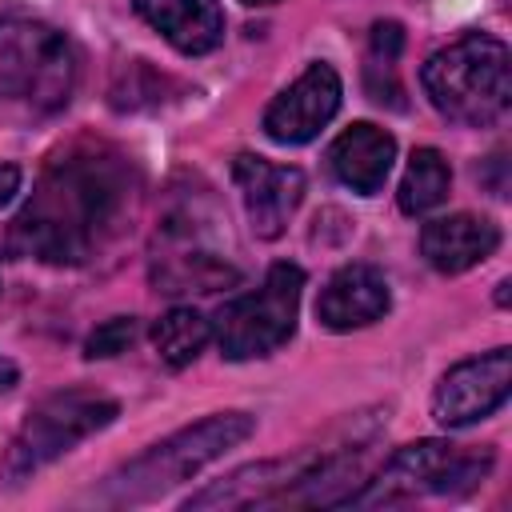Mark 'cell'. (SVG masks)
Listing matches in <instances>:
<instances>
[{
    "label": "cell",
    "instance_id": "cell-1",
    "mask_svg": "<svg viewBox=\"0 0 512 512\" xmlns=\"http://www.w3.org/2000/svg\"><path fill=\"white\" fill-rule=\"evenodd\" d=\"M136 204V168L112 144H68L56 152L28 204L8 228V252L40 264H88L128 224Z\"/></svg>",
    "mask_w": 512,
    "mask_h": 512
},
{
    "label": "cell",
    "instance_id": "cell-2",
    "mask_svg": "<svg viewBox=\"0 0 512 512\" xmlns=\"http://www.w3.org/2000/svg\"><path fill=\"white\" fill-rule=\"evenodd\" d=\"M252 432H256V416H248V412H212V416H204V420H196V424L156 440L152 448H144L128 464H120L100 484L96 496L104 504H116V508L148 504V500L164 496L168 488L200 476L224 452L240 448Z\"/></svg>",
    "mask_w": 512,
    "mask_h": 512
},
{
    "label": "cell",
    "instance_id": "cell-3",
    "mask_svg": "<svg viewBox=\"0 0 512 512\" xmlns=\"http://www.w3.org/2000/svg\"><path fill=\"white\" fill-rule=\"evenodd\" d=\"M420 84L440 116L484 128L500 120L512 100L508 44L488 32H464L460 40L428 56V64L420 68Z\"/></svg>",
    "mask_w": 512,
    "mask_h": 512
},
{
    "label": "cell",
    "instance_id": "cell-4",
    "mask_svg": "<svg viewBox=\"0 0 512 512\" xmlns=\"http://www.w3.org/2000/svg\"><path fill=\"white\" fill-rule=\"evenodd\" d=\"M76 88L72 40L32 16H0V100L60 112Z\"/></svg>",
    "mask_w": 512,
    "mask_h": 512
},
{
    "label": "cell",
    "instance_id": "cell-5",
    "mask_svg": "<svg viewBox=\"0 0 512 512\" xmlns=\"http://www.w3.org/2000/svg\"><path fill=\"white\" fill-rule=\"evenodd\" d=\"M300 292L304 272L288 260L272 264L260 280V288L228 300L212 316V340L224 360H256L276 352L292 340L296 316H300Z\"/></svg>",
    "mask_w": 512,
    "mask_h": 512
},
{
    "label": "cell",
    "instance_id": "cell-6",
    "mask_svg": "<svg viewBox=\"0 0 512 512\" xmlns=\"http://www.w3.org/2000/svg\"><path fill=\"white\" fill-rule=\"evenodd\" d=\"M492 468V452H464L452 440H416L396 448L376 476H368L348 504L372 508V504H392V500H412V496H460L476 488Z\"/></svg>",
    "mask_w": 512,
    "mask_h": 512
},
{
    "label": "cell",
    "instance_id": "cell-7",
    "mask_svg": "<svg viewBox=\"0 0 512 512\" xmlns=\"http://www.w3.org/2000/svg\"><path fill=\"white\" fill-rule=\"evenodd\" d=\"M120 416V404L112 396L88 392V388H64L44 396L20 424L8 448V476H32L56 456L72 452L80 440L104 432Z\"/></svg>",
    "mask_w": 512,
    "mask_h": 512
},
{
    "label": "cell",
    "instance_id": "cell-8",
    "mask_svg": "<svg viewBox=\"0 0 512 512\" xmlns=\"http://www.w3.org/2000/svg\"><path fill=\"white\" fill-rule=\"evenodd\" d=\"M200 212L184 208L160 224V248L152 256V280L160 292H216L240 280V268L212 244H204Z\"/></svg>",
    "mask_w": 512,
    "mask_h": 512
},
{
    "label": "cell",
    "instance_id": "cell-9",
    "mask_svg": "<svg viewBox=\"0 0 512 512\" xmlns=\"http://www.w3.org/2000/svg\"><path fill=\"white\" fill-rule=\"evenodd\" d=\"M512 392V352L492 348L448 368L432 392V416L440 428H468L504 408Z\"/></svg>",
    "mask_w": 512,
    "mask_h": 512
},
{
    "label": "cell",
    "instance_id": "cell-10",
    "mask_svg": "<svg viewBox=\"0 0 512 512\" xmlns=\"http://www.w3.org/2000/svg\"><path fill=\"white\" fill-rule=\"evenodd\" d=\"M340 100H344V84L336 68L324 60H312L284 92L272 96L260 128L276 144H308L332 124V116L340 112Z\"/></svg>",
    "mask_w": 512,
    "mask_h": 512
},
{
    "label": "cell",
    "instance_id": "cell-11",
    "mask_svg": "<svg viewBox=\"0 0 512 512\" xmlns=\"http://www.w3.org/2000/svg\"><path fill=\"white\" fill-rule=\"evenodd\" d=\"M320 456H324V448L244 464V468L228 472L224 480H216V484L200 488L196 496H188L184 508H268V504H288L292 492L316 468Z\"/></svg>",
    "mask_w": 512,
    "mask_h": 512
},
{
    "label": "cell",
    "instance_id": "cell-12",
    "mask_svg": "<svg viewBox=\"0 0 512 512\" xmlns=\"http://www.w3.org/2000/svg\"><path fill=\"white\" fill-rule=\"evenodd\" d=\"M232 180L244 200V216L260 240H276L304 200V172L292 164H272L264 156L240 152L232 160Z\"/></svg>",
    "mask_w": 512,
    "mask_h": 512
},
{
    "label": "cell",
    "instance_id": "cell-13",
    "mask_svg": "<svg viewBox=\"0 0 512 512\" xmlns=\"http://www.w3.org/2000/svg\"><path fill=\"white\" fill-rule=\"evenodd\" d=\"M392 308L388 276L376 264H344L328 276V284L316 296V320L328 332H356Z\"/></svg>",
    "mask_w": 512,
    "mask_h": 512
},
{
    "label": "cell",
    "instance_id": "cell-14",
    "mask_svg": "<svg viewBox=\"0 0 512 512\" xmlns=\"http://www.w3.org/2000/svg\"><path fill=\"white\" fill-rule=\"evenodd\" d=\"M496 248H500V228L488 216L452 212V216H436V220H428L420 228V252L444 276H456V272L476 268Z\"/></svg>",
    "mask_w": 512,
    "mask_h": 512
},
{
    "label": "cell",
    "instance_id": "cell-15",
    "mask_svg": "<svg viewBox=\"0 0 512 512\" xmlns=\"http://www.w3.org/2000/svg\"><path fill=\"white\" fill-rule=\"evenodd\" d=\"M392 160H396V140L392 132L368 124V120H356L352 128H344L332 148H328V168L332 176L360 192V196H376L392 172Z\"/></svg>",
    "mask_w": 512,
    "mask_h": 512
},
{
    "label": "cell",
    "instance_id": "cell-16",
    "mask_svg": "<svg viewBox=\"0 0 512 512\" xmlns=\"http://www.w3.org/2000/svg\"><path fill=\"white\" fill-rule=\"evenodd\" d=\"M132 8L184 56H204L224 40L220 0H132Z\"/></svg>",
    "mask_w": 512,
    "mask_h": 512
},
{
    "label": "cell",
    "instance_id": "cell-17",
    "mask_svg": "<svg viewBox=\"0 0 512 512\" xmlns=\"http://www.w3.org/2000/svg\"><path fill=\"white\" fill-rule=\"evenodd\" d=\"M212 340V320L200 316L196 308L188 304H176L168 308L156 324H152V344H156V356L168 364V368H188L204 344Z\"/></svg>",
    "mask_w": 512,
    "mask_h": 512
},
{
    "label": "cell",
    "instance_id": "cell-18",
    "mask_svg": "<svg viewBox=\"0 0 512 512\" xmlns=\"http://www.w3.org/2000/svg\"><path fill=\"white\" fill-rule=\"evenodd\" d=\"M400 48H404V28L396 20H380L372 24V36H368V56H364V88L376 104H392V108H404V88H400V76H396V60H400Z\"/></svg>",
    "mask_w": 512,
    "mask_h": 512
},
{
    "label": "cell",
    "instance_id": "cell-19",
    "mask_svg": "<svg viewBox=\"0 0 512 512\" xmlns=\"http://www.w3.org/2000/svg\"><path fill=\"white\" fill-rule=\"evenodd\" d=\"M448 184H452L448 160L436 148H416L412 160H408V168H404L396 204H400L404 216H424V212H432V208L444 204Z\"/></svg>",
    "mask_w": 512,
    "mask_h": 512
},
{
    "label": "cell",
    "instance_id": "cell-20",
    "mask_svg": "<svg viewBox=\"0 0 512 512\" xmlns=\"http://www.w3.org/2000/svg\"><path fill=\"white\" fill-rule=\"evenodd\" d=\"M136 332H140L136 316H112V320H104V324H96V328H92V336L84 340V356H88V360L120 356V352L136 340Z\"/></svg>",
    "mask_w": 512,
    "mask_h": 512
},
{
    "label": "cell",
    "instance_id": "cell-21",
    "mask_svg": "<svg viewBox=\"0 0 512 512\" xmlns=\"http://www.w3.org/2000/svg\"><path fill=\"white\" fill-rule=\"evenodd\" d=\"M20 192V168L16 164H0V208Z\"/></svg>",
    "mask_w": 512,
    "mask_h": 512
},
{
    "label": "cell",
    "instance_id": "cell-22",
    "mask_svg": "<svg viewBox=\"0 0 512 512\" xmlns=\"http://www.w3.org/2000/svg\"><path fill=\"white\" fill-rule=\"evenodd\" d=\"M16 380H20L16 364H12L8 356H0V396H4V392H12V388H16Z\"/></svg>",
    "mask_w": 512,
    "mask_h": 512
},
{
    "label": "cell",
    "instance_id": "cell-23",
    "mask_svg": "<svg viewBox=\"0 0 512 512\" xmlns=\"http://www.w3.org/2000/svg\"><path fill=\"white\" fill-rule=\"evenodd\" d=\"M240 4H248V8H264V4H276V0H240Z\"/></svg>",
    "mask_w": 512,
    "mask_h": 512
}]
</instances>
